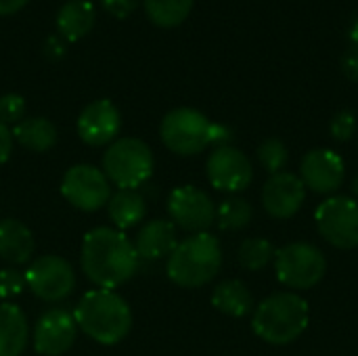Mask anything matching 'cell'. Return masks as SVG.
Returning a JSON list of instances; mask_svg holds the SVG:
<instances>
[{
	"mask_svg": "<svg viewBox=\"0 0 358 356\" xmlns=\"http://www.w3.org/2000/svg\"><path fill=\"white\" fill-rule=\"evenodd\" d=\"M134 243L117 229L96 227L84 235L80 264L96 290H115L128 283L138 271Z\"/></svg>",
	"mask_w": 358,
	"mask_h": 356,
	"instance_id": "obj_1",
	"label": "cell"
},
{
	"mask_svg": "<svg viewBox=\"0 0 358 356\" xmlns=\"http://www.w3.org/2000/svg\"><path fill=\"white\" fill-rule=\"evenodd\" d=\"M73 319L92 342L113 346L132 329V311L128 302L111 290H90L76 304Z\"/></svg>",
	"mask_w": 358,
	"mask_h": 356,
	"instance_id": "obj_2",
	"label": "cell"
},
{
	"mask_svg": "<svg viewBox=\"0 0 358 356\" xmlns=\"http://www.w3.org/2000/svg\"><path fill=\"white\" fill-rule=\"evenodd\" d=\"M308 321L310 311L306 300L296 292H279L256 306L252 329L260 340L273 346H285L306 332Z\"/></svg>",
	"mask_w": 358,
	"mask_h": 356,
	"instance_id": "obj_3",
	"label": "cell"
},
{
	"mask_svg": "<svg viewBox=\"0 0 358 356\" xmlns=\"http://www.w3.org/2000/svg\"><path fill=\"white\" fill-rule=\"evenodd\" d=\"M222 266L220 241L210 233H195L185 241H178L168 256V277L172 283L185 290L208 285Z\"/></svg>",
	"mask_w": 358,
	"mask_h": 356,
	"instance_id": "obj_4",
	"label": "cell"
},
{
	"mask_svg": "<svg viewBox=\"0 0 358 356\" xmlns=\"http://www.w3.org/2000/svg\"><path fill=\"white\" fill-rule=\"evenodd\" d=\"M153 153L141 138L126 136L113 141L103 155V174L117 189L136 191L153 174Z\"/></svg>",
	"mask_w": 358,
	"mask_h": 356,
	"instance_id": "obj_5",
	"label": "cell"
},
{
	"mask_svg": "<svg viewBox=\"0 0 358 356\" xmlns=\"http://www.w3.org/2000/svg\"><path fill=\"white\" fill-rule=\"evenodd\" d=\"M275 273L281 285L292 292H304L323 281L327 260L317 245L296 241L275 254Z\"/></svg>",
	"mask_w": 358,
	"mask_h": 356,
	"instance_id": "obj_6",
	"label": "cell"
},
{
	"mask_svg": "<svg viewBox=\"0 0 358 356\" xmlns=\"http://www.w3.org/2000/svg\"><path fill=\"white\" fill-rule=\"evenodd\" d=\"M212 122L197 109L178 107L164 115L159 126L162 143L176 155L191 157L210 145Z\"/></svg>",
	"mask_w": 358,
	"mask_h": 356,
	"instance_id": "obj_7",
	"label": "cell"
},
{
	"mask_svg": "<svg viewBox=\"0 0 358 356\" xmlns=\"http://www.w3.org/2000/svg\"><path fill=\"white\" fill-rule=\"evenodd\" d=\"M321 237L338 250L358 248V201L346 195H331L315 212Z\"/></svg>",
	"mask_w": 358,
	"mask_h": 356,
	"instance_id": "obj_8",
	"label": "cell"
},
{
	"mask_svg": "<svg viewBox=\"0 0 358 356\" xmlns=\"http://www.w3.org/2000/svg\"><path fill=\"white\" fill-rule=\"evenodd\" d=\"M23 275L25 287L44 302H61L76 287V273L71 264L55 254L36 258Z\"/></svg>",
	"mask_w": 358,
	"mask_h": 356,
	"instance_id": "obj_9",
	"label": "cell"
},
{
	"mask_svg": "<svg viewBox=\"0 0 358 356\" xmlns=\"http://www.w3.org/2000/svg\"><path fill=\"white\" fill-rule=\"evenodd\" d=\"M61 195L76 210L96 212L107 206L111 197V183L96 166L78 164L65 172L61 180Z\"/></svg>",
	"mask_w": 358,
	"mask_h": 356,
	"instance_id": "obj_10",
	"label": "cell"
},
{
	"mask_svg": "<svg viewBox=\"0 0 358 356\" xmlns=\"http://www.w3.org/2000/svg\"><path fill=\"white\" fill-rule=\"evenodd\" d=\"M170 222L189 233H208L216 220V208L208 193L193 185L176 187L168 197Z\"/></svg>",
	"mask_w": 358,
	"mask_h": 356,
	"instance_id": "obj_11",
	"label": "cell"
},
{
	"mask_svg": "<svg viewBox=\"0 0 358 356\" xmlns=\"http://www.w3.org/2000/svg\"><path fill=\"white\" fill-rule=\"evenodd\" d=\"M206 172L212 187L224 193H239L248 189L254 178L250 157L233 145L216 147L208 157Z\"/></svg>",
	"mask_w": 358,
	"mask_h": 356,
	"instance_id": "obj_12",
	"label": "cell"
},
{
	"mask_svg": "<svg viewBox=\"0 0 358 356\" xmlns=\"http://www.w3.org/2000/svg\"><path fill=\"white\" fill-rule=\"evenodd\" d=\"M78 336V323L73 313L65 308L46 311L34 325V348L42 356L65 355Z\"/></svg>",
	"mask_w": 358,
	"mask_h": 356,
	"instance_id": "obj_13",
	"label": "cell"
},
{
	"mask_svg": "<svg viewBox=\"0 0 358 356\" xmlns=\"http://www.w3.org/2000/svg\"><path fill=\"white\" fill-rule=\"evenodd\" d=\"M344 159L331 149H313L300 164V178L304 187L321 195L336 193L344 183Z\"/></svg>",
	"mask_w": 358,
	"mask_h": 356,
	"instance_id": "obj_14",
	"label": "cell"
},
{
	"mask_svg": "<svg viewBox=\"0 0 358 356\" xmlns=\"http://www.w3.org/2000/svg\"><path fill=\"white\" fill-rule=\"evenodd\" d=\"M78 136L90 147L111 145L122 128V115L109 99L88 103L78 115Z\"/></svg>",
	"mask_w": 358,
	"mask_h": 356,
	"instance_id": "obj_15",
	"label": "cell"
},
{
	"mask_svg": "<svg viewBox=\"0 0 358 356\" xmlns=\"http://www.w3.org/2000/svg\"><path fill=\"white\" fill-rule=\"evenodd\" d=\"M306 199V187L300 176L292 172L271 174L262 187V206L268 216L277 220H287L302 208Z\"/></svg>",
	"mask_w": 358,
	"mask_h": 356,
	"instance_id": "obj_16",
	"label": "cell"
},
{
	"mask_svg": "<svg viewBox=\"0 0 358 356\" xmlns=\"http://www.w3.org/2000/svg\"><path fill=\"white\" fill-rule=\"evenodd\" d=\"M176 245H178L176 227L170 220H162V218H155L143 225L134 239V250L138 258L143 260L166 258L174 252Z\"/></svg>",
	"mask_w": 358,
	"mask_h": 356,
	"instance_id": "obj_17",
	"label": "cell"
},
{
	"mask_svg": "<svg viewBox=\"0 0 358 356\" xmlns=\"http://www.w3.org/2000/svg\"><path fill=\"white\" fill-rule=\"evenodd\" d=\"M29 344L25 313L10 302L0 304V356H21Z\"/></svg>",
	"mask_w": 358,
	"mask_h": 356,
	"instance_id": "obj_18",
	"label": "cell"
},
{
	"mask_svg": "<svg viewBox=\"0 0 358 356\" xmlns=\"http://www.w3.org/2000/svg\"><path fill=\"white\" fill-rule=\"evenodd\" d=\"M34 233L15 218L0 220V258L8 264H27L34 256Z\"/></svg>",
	"mask_w": 358,
	"mask_h": 356,
	"instance_id": "obj_19",
	"label": "cell"
},
{
	"mask_svg": "<svg viewBox=\"0 0 358 356\" xmlns=\"http://www.w3.org/2000/svg\"><path fill=\"white\" fill-rule=\"evenodd\" d=\"M94 25V6L88 0H67L57 15V29L65 42L84 38Z\"/></svg>",
	"mask_w": 358,
	"mask_h": 356,
	"instance_id": "obj_20",
	"label": "cell"
},
{
	"mask_svg": "<svg viewBox=\"0 0 358 356\" xmlns=\"http://www.w3.org/2000/svg\"><path fill=\"white\" fill-rule=\"evenodd\" d=\"M107 212L111 222L117 227V231H126L136 227L145 214H147V204L145 197L138 191L132 189H117L107 201Z\"/></svg>",
	"mask_w": 358,
	"mask_h": 356,
	"instance_id": "obj_21",
	"label": "cell"
},
{
	"mask_svg": "<svg viewBox=\"0 0 358 356\" xmlns=\"http://www.w3.org/2000/svg\"><path fill=\"white\" fill-rule=\"evenodd\" d=\"M212 306L229 317H245L254 308V296L245 283L237 279L222 281L212 292Z\"/></svg>",
	"mask_w": 358,
	"mask_h": 356,
	"instance_id": "obj_22",
	"label": "cell"
},
{
	"mask_svg": "<svg viewBox=\"0 0 358 356\" xmlns=\"http://www.w3.org/2000/svg\"><path fill=\"white\" fill-rule=\"evenodd\" d=\"M13 138L27 151L34 153H44L57 143V128L50 120L46 118H27L15 124L10 130Z\"/></svg>",
	"mask_w": 358,
	"mask_h": 356,
	"instance_id": "obj_23",
	"label": "cell"
},
{
	"mask_svg": "<svg viewBox=\"0 0 358 356\" xmlns=\"http://www.w3.org/2000/svg\"><path fill=\"white\" fill-rule=\"evenodd\" d=\"M143 4L151 23L166 29L180 25L193 8V0H143Z\"/></svg>",
	"mask_w": 358,
	"mask_h": 356,
	"instance_id": "obj_24",
	"label": "cell"
},
{
	"mask_svg": "<svg viewBox=\"0 0 358 356\" xmlns=\"http://www.w3.org/2000/svg\"><path fill=\"white\" fill-rule=\"evenodd\" d=\"M254 210L243 197H229L216 210V220L222 231H239L250 225Z\"/></svg>",
	"mask_w": 358,
	"mask_h": 356,
	"instance_id": "obj_25",
	"label": "cell"
},
{
	"mask_svg": "<svg viewBox=\"0 0 358 356\" xmlns=\"http://www.w3.org/2000/svg\"><path fill=\"white\" fill-rule=\"evenodd\" d=\"M275 248L268 239L252 237L239 245V264L248 271H262L275 258Z\"/></svg>",
	"mask_w": 358,
	"mask_h": 356,
	"instance_id": "obj_26",
	"label": "cell"
},
{
	"mask_svg": "<svg viewBox=\"0 0 358 356\" xmlns=\"http://www.w3.org/2000/svg\"><path fill=\"white\" fill-rule=\"evenodd\" d=\"M258 159L260 164L271 172V174H279L283 172V168L289 162V151L285 147V143L277 136H271L266 141L260 143L258 147Z\"/></svg>",
	"mask_w": 358,
	"mask_h": 356,
	"instance_id": "obj_27",
	"label": "cell"
},
{
	"mask_svg": "<svg viewBox=\"0 0 358 356\" xmlns=\"http://www.w3.org/2000/svg\"><path fill=\"white\" fill-rule=\"evenodd\" d=\"M25 113V99L21 94L8 92L0 97V122L4 126L8 124H19Z\"/></svg>",
	"mask_w": 358,
	"mask_h": 356,
	"instance_id": "obj_28",
	"label": "cell"
},
{
	"mask_svg": "<svg viewBox=\"0 0 358 356\" xmlns=\"http://www.w3.org/2000/svg\"><path fill=\"white\" fill-rule=\"evenodd\" d=\"M329 132L336 141L344 143V141H350L357 132V115L348 109L344 111H338L329 124Z\"/></svg>",
	"mask_w": 358,
	"mask_h": 356,
	"instance_id": "obj_29",
	"label": "cell"
},
{
	"mask_svg": "<svg viewBox=\"0 0 358 356\" xmlns=\"http://www.w3.org/2000/svg\"><path fill=\"white\" fill-rule=\"evenodd\" d=\"M23 287H25V275H21L15 269L0 271V300H10L19 296Z\"/></svg>",
	"mask_w": 358,
	"mask_h": 356,
	"instance_id": "obj_30",
	"label": "cell"
},
{
	"mask_svg": "<svg viewBox=\"0 0 358 356\" xmlns=\"http://www.w3.org/2000/svg\"><path fill=\"white\" fill-rule=\"evenodd\" d=\"M101 2H103V8L117 19L128 17L138 4V0H101Z\"/></svg>",
	"mask_w": 358,
	"mask_h": 356,
	"instance_id": "obj_31",
	"label": "cell"
},
{
	"mask_svg": "<svg viewBox=\"0 0 358 356\" xmlns=\"http://www.w3.org/2000/svg\"><path fill=\"white\" fill-rule=\"evenodd\" d=\"M233 141V130L222 126V124H212V130H210V145L214 147H227L231 145Z\"/></svg>",
	"mask_w": 358,
	"mask_h": 356,
	"instance_id": "obj_32",
	"label": "cell"
},
{
	"mask_svg": "<svg viewBox=\"0 0 358 356\" xmlns=\"http://www.w3.org/2000/svg\"><path fill=\"white\" fill-rule=\"evenodd\" d=\"M342 69L352 82H358V46L346 50V55L342 57Z\"/></svg>",
	"mask_w": 358,
	"mask_h": 356,
	"instance_id": "obj_33",
	"label": "cell"
},
{
	"mask_svg": "<svg viewBox=\"0 0 358 356\" xmlns=\"http://www.w3.org/2000/svg\"><path fill=\"white\" fill-rule=\"evenodd\" d=\"M13 143H15V138H13L10 128L4 126V124L0 122V166L10 157V153H13Z\"/></svg>",
	"mask_w": 358,
	"mask_h": 356,
	"instance_id": "obj_34",
	"label": "cell"
},
{
	"mask_svg": "<svg viewBox=\"0 0 358 356\" xmlns=\"http://www.w3.org/2000/svg\"><path fill=\"white\" fill-rule=\"evenodd\" d=\"M29 0H0V17L6 15H15L17 10H21Z\"/></svg>",
	"mask_w": 358,
	"mask_h": 356,
	"instance_id": "obj_35",
	"label": "cell"
},
{
	"mask_svg": "<svg viewBox=\"0 0 358 356\" xmlns=\"http://www.w3.org/2000/svg\"><path fill=\"white\" fill-rule=\"evenodd\" d=\"M63 52H65V40H59V38H48L46 40V55L50 59H59Z\"/></svg>",
	"mask_w": 358,
	"mask_h": 356,
	"instance_id": "obj_36",
	"label": "cell"
},
{
	"mask_svg": "<svg viewBox=\"0 0 358 356\" xmlns=\"http://www.w3.org/2000/svg\"><path fill=\"white\" fill-rule=\"evenodd\" d=\"M350 40L355 42V46H358V17L355 19L352 27H350Z\"/></svg>",
	"mask_w": 358,
	"mask_h": 356,
	"instance_id": "obj_37",
	"label": "cell"
},
{
	"mask_svg": "<svg viewBox=\"0 0 358 356\" xmlns=\"http://www.w3.org/2000/svg\"><path fill=\"white\" fill-rule=\"evenodd\" d=\"M352 193H355V197H358V176L355 178V183H352Z\"/></svg>",
	"mask_w": 358,
	"mask_h": 356,
	"instance_id": "obj_38",
	"label": "cell"
}]
</instances>
